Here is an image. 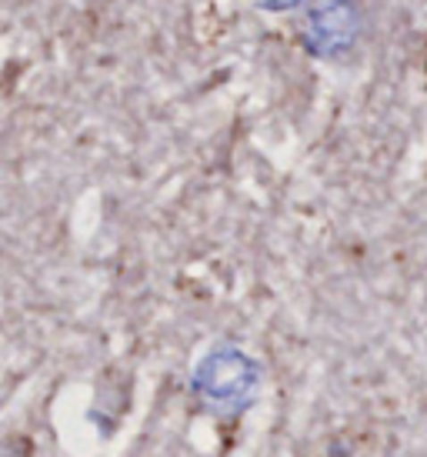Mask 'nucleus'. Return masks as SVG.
I'll list each match as a JSON object with an SVG mask.
<instances>
[{
    "mask_svg": "<svg viewBox=\"0 0 427 457\" xmlns=\"http://www.w3.org/2000/svg\"><path fill=\"white\" fill-rule=\"evenodd\" d=\"M357 34V17L347 7V0H317L307 13V44L321 57H334L344 47H351Z\"/></svg>",
    "mask_w": 427,
    "mask_h": 457,
    "instance_id": "f03ea898",
    "label": "nucleus"
},
{
    "mask_svg": "<svg viewBox=\"0 0 427 457\" xmlns=\"http://www.w3.org/2000/svg\"><path fill=\"white\" fill-rule=\"evenodd\" d=\"M194 387L204 397V404L217 411H244L257 391V368L240 351H211L194 374Z\"/></svg>",
    "mask_w": 427,
    "mask_h": 457,
    "instance_id": "f257e3e1",
    "label": "nucleus"
},
{
    "mask_svg": "<svg viewBox=\"0 0 427 457\" xmlns=\"http://www.w3.org/2000/svg\"><path fill=\"white\" fill-rule=\"evenodd\" d=\"M257 7H264V11H294L297 4H304V0H254Z\"/></svg>",
    "mask_w": 427,
    "mask_h": 457,
    "instance_id": "7ed1b4c3",
    "label": "nucleus"
}]
</instances>
